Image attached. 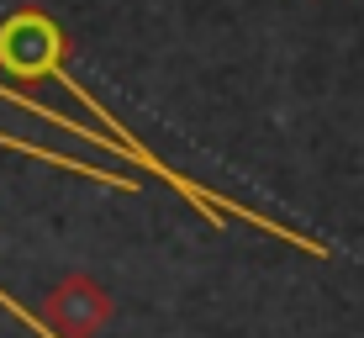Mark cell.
I'll return each instance as SVG.
<instances>
[{"label": "cell", "instance_id": "cell-1", "mask_svg": "<svg viewBox=\"0 0 364 338\" xmlns=\"http://www.w3.org/2000/svg\"><path fill=\"white\" fill-rule=\"evenodd\" d=\"M64 53H69V37H64V27H58L48 11L21 6V11H11V16L0 21V74H11L16 85H37V80L64 85L74 101H80V106L100 122V132L111 137V154H117L122 164H132V169H143V174H159V180H164L185 206H196L200 217L211 222V228H228V222H248V228H259V233L280 238L285 248H301V254H311V259H333V248L322 243V238L301 233V228H291V222H280V217H264V211H254V206L232 201V196L211 191V185H200L196 174H185V169L164 164V159H159L154 148L143 143V137L127 132V127H122V122L111 117V111L100 106L95 95H90V90H85V85L64 69Z\"/></svg>", "mask_w": 364, "mask_h": 338}]
</instances>
